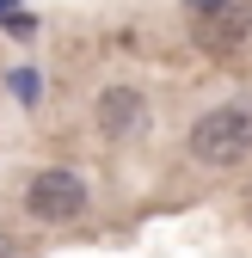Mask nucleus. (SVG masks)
Returning a JSON list of instances; mask_svg holds the SVG:
<instances>
[{
	"label": "nucleus",
	"instance_id": "obj_2",
	"mask_svg": "<svg viewBox=\"0 0 252 258\" xmlns=\"http://www.w3.org/2000/svg\"><path fill=\"white\" fill-rule=\"evenodd\" d=\"M25 203H31V215H43V221H74L86 209V178L68 172V166H49V172L31 178Z\"/></svg>",
	"mask_w": 252,
	"mask_h": 258
},
{
	"label": "nucleus",
	"instance_id": "obj_3",
	"mask_svg": "<svg viewBox=\"0 0 252 258\" xmlns=\"http://www.w3.org/2000/svg\"><path fill=\"white\" fill-rule=\"evenodd\" d=\"M246 37H252V7L222 0V7H209V13L197 19V43H203L209 55H234V49H246Z\"/></svg>",
	"mask_w": 252,
	"mask_h": 258
},
{
	"label": "nucleus",
	"instance_id": "obj_4",
	"mask_svg": "<svg viewBox=\"0 0 252 258\" xmlns=\"http://www.w3.org/2000/svg\"><path fill=\"white\" fill-rule=\"evenodd\" d=\"M142 123H148V105H142L136 86H105L99 92V136L123 142V136H136Z\"/></svg>",
	"mask_w": 252,
	"mask_h": 258
},
{
	"label": "nucleus",
	"instance_id": "obj_5",
	"mask_svg": "<svg viewBox=\"0 0 252 258\" xmlns=\"http://www.w3.org/2000/svg\"><path fill=\"white\" fill-rule=\"evenodd\" d=\"M7 86H13V99H25V105H37V99H43V80L31 74V68H13V80H7Z\"/></svg>",
	"mask_w": 252,
	"mask_h": 258
},
{
	"label": "nucleus",
	"instance_id": "obj_7",
	"mask_svg": "<svg viewBox=\"0 0 252 258\" xmlns=\"http://www.w3.org/2000/svg\"><path fill=\"white\" fill-rule=\"evenodd\" d=\"M13 13H19V7H13V0H0V19H13Z\"/></svg>",
	"mask_w": 252,
	"mask_h": 258
},
{
	"label": "nucleus",
	"instance_id": "obj_8",
	"mask_svg": "<svg viewBox=\"0 0 252 258\" xmlns=\"http://www.w3.org/2000/svg\"><path fill=\"white\" fill-rule=\"evenodd\" d=\"M0 258H13V240H7V234H0Z\"/></svg>",
	"mask_w": 252,
	"mask_h": 258
},
{
	"label": "nucleus",
	"instance_id": "obj_1",
	"mask_svg": "<svg viewBox=\"0 0 252 258\" xmlns=\"http://www.w3.org/2000/svg\"><path fill=\"white\" fill-rule=\"evenodd\" d=\"M191 154L203 166H240L252 154V92L228 99L222 111H203L197 129H191Z\"/></svg>",
	"mask_w": 252,
	"mask_h": 258
},
{
	"label": "nucleus",
	"instance_id": "obj_6",
	"mask_svg": "<svg viewBox=\"0 0 252 258\" xmlns=\"http://www.w3.org/2000/svg\"><path fill=\"white\" fill-rule=\"evenodd\" d=\"M209 7H222V0H191V13H209Z\"/></svg>",
	"mask_w": 252,
	"mask_h": 258
}]
</instances>
